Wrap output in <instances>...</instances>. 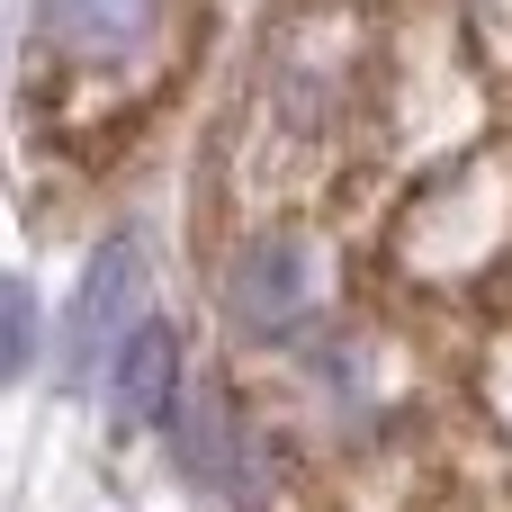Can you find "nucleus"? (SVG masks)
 <instances>
[{
	"label": "nucleus",
	"mask_w": 512,
	"mask_h": 512,
	"mask_svg": "<svg viewBox=\"0 0 512 512\" xmlns=\"http://www.w3.org/2000/svg\"><path fill=\"white\" fill-rule=\"evenodd\" d=\"M512 243V162L504 153H477L459 162L450 180H432L405 225H396V261L414 279H477L495 252Z\"/></svg>",
	"instance_id": "1"
},
{
	"label": "nucleus",
	"mask_w": 512,
	"mask_h": 512,
	"mask_svg": "<svg viewBox=\"0 0 512 512\" xmlns=\"http://www.w3.org/2000/svg\"><path fill=\"white\" fill-rule=\"evenodd\" d=\"M315 288H324V252L306 234H252L225 270V306L243 333H288L315 315Z\"/></svg>",
	"instance_id": "2"
},
{
	"label": "nucleus",
	"mask_w": 512,
	"mask_h": 512,
	"mask_svg": "<svg viewBox=\"0 0 512 512\" xmlns=\"http://www.w3.org/2000/svg\"><path fill=\"white\" fill-rule=\"evenodd\" d=\"M45 45L63 72H126L162 45L171 0H45Z\"/></svg>",
	"instance_id": "3"
},
{
	"label": "nucleus",
	"mask_w": 512,
	"mask_h": 512,
	"mask_svg": "<svg viewBox=\"0 0 512 512\" xmlns=\"http://www.w3.org/2000/svg\"><path fill=\"white\" fill-rule=\"evenodd\" d=\"M171 396H180V333L153 315L108 351V414L126 432H153V423H171Z\"/></svg>",
	"instance_id": "4"
},
{
	"label": "nucleus",
	"mask_w": 512,
	"mask_h": 512,
	"mask_svg": "<svg viewBox=\"0 0 512 512\" xmlns=\"http://www.w3.org/2000/svg\"><path fill=\"white\" fill-rule=\"evenodd\" d=\"M180 468H189V486L216 495V504H261V486H270L261 441L234 423V405H198V414L180 423Z\"/></svg>",
	"instance_id": "5"
},
{
	"label": "nucleus",
	"mask_w": 512,
	"mask_h": 512,
	"mask_svg": "<svg viewBox=\"0 0 512 512\" xmlns=\"http://www.w3.org/2000/svg\"><path fill=\"white\" fill-rule=\"evenodd\" d=\"M135 270H144V252H135L126 234H108V243H99V261L81 270V297H72V324H63L72 360H90V351H108V342H117V315H126V297H135Z\"/></svg>",
	"instance_id": "6"
},
{
	"label": "nucleus",
	"mask_w": 512,
	"mask_h": 512,
	"mask_svg": "<svg viewBox=\"0 0 512 512\" xmlns=\"http://www.w3.org/2000/svg\"><path fill=\"white\" fill-rule=\"evenodd\" d=\"M27 351H36V297H27V279L0 270V387L27 378Z\"/></svg>",
	"instance_id": "7"
}]
</instances>
